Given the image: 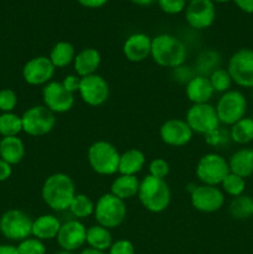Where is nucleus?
Masks as SVG:
<instances>
[{
  "label": "nucleus",
  "instance_id": "f257e3e1",
  "mask_svg": "<svg viewBox=\"0 0 253 254\" xmlns=\"http://www.w3.org/2000/svg\"><path fill=\"white\" fill-rule=\"evenodd\" d=\"M76 193L73 180L63 173H55L47 176L41 188L42 200L55 212L68 210Z\"/></svg>",
  "mask_w": 253,
  "mask_h": 254
},
{
  "label": "nucleus",
  "instance_id": "f03ea898",
  "mask_svg": "<svg viewBox=\"0 0 253 254\" xmlns=\"http://www.w3.org/2000/svg\"><path fill=\"white\" fill-rule=\"evenodd\" d=\"M150 57L158 66L176 68L183 66L188 57L186 45L171 34H159L151 40Z\"/></svg>",
  "mask_w": 253,
  "mask_h": 254
},
{
  "label": "nucleus",
  "instance_id": "7ed1b4c3",
  "mask_svg": "<svg viewBox=\"0 0 253 254\" xmlns=\"http://www.w3.org/2000/svg\"><path fill=\"white\" fill-rule=\"evenodd\" d=\"M136 196L141 206L153 213L163 212L171 202V191L166 181L150 175L140 181Z\"/></svg>",
  "mask_w": 253,
  "mask_h": 254
},
{
  "label": "nucleus",
  "instance_id": "20e7f679",
  "mask_svg": "<svg viewBox=\"0 0 253 254\" xmlns=\"http://www.w3.org/2000/svg\"><path fill=\"white\" fill-rule=\"evenodd\" d=\"M121 154L116 146L106 140H97L88 148L87 160L89 166L98 175L108 176L118 173Z\"/></svg>",
  "mask_w": 253,
  "mask_h": 254
},
{
  "label": "nucleus",
  "instance_id": "39448f33",
  "mask_svg": "<svg viewBox=\"0 0 253 254\" xmlns=\"http://www.w3.org/2000/svg\"><path fill=\"white\" fill-rule=\"evenodd\" d=\"M93 217L97 225L108 230L119 227L126 217V201L121 200L113 193H103L94 203Z\"/></svg>",
  "mask_w": 253,
  "mask_h": 254
},
{
  "label": "nucleus",
  "instance_id": "423d86ee",
  "mask_svg": "<svg viewBox=\"0 0 253 254\" xmlns=\"http://www.w3.org/2000/svg\"><path fill=\"white\" fill-rule=\"evenodd\" d=\"M215 108L220 124L231 127L246 117L247 99L241 91L230 89L218 98Z\"/></svg>",
  "mask_w": 253,
  "mask_h": 254
},
{
  "label": "nucleus",
  "instance_id": "0eeeda50",
  "mask_svg": "<svg viewBox=\"0 0 253 254\" xmlns=\"http://www.w3.org/2000/svg\"><path fill=\"white\" fill-rule=\"evenodd\" d=\"M196 178L201 184L218 186L230 174L228 161L217 153H207L200 158L195 168Z\"/></svg>",
  "mask_w": 253,
  "mask_h": 254
},
{
  "label": "nucleus",
  "instance_id": "6e6552de",
  "mask_svg": "<svg viewBox=\"0 0 253 254\" xmlns=\"http://www.w3.org/2000/svg\"><path fill=\"white\" fill-rule=\"evenodd\" d=\"M32 220L26 212L21 210L5 211L0 217V233L6 240L21 242L31 237Z\"/></svg>",
  "mask_w": 253,
  "mask_h": 254
},
{
  "label": "nucleus",
  "instance_id": "1a4fd4ad",
  "mask_svg": "<svg viewBox=\"0 0 253 254\" xmlns=\"http://www.w3.org/2000/svg\"><path fill=\"white\" fill-rule=\"evenodd\" d=\"M22 131L30 136H44L56 126V116L45 106H32L21 116Z\"/></svg>",
  "mask_w": 253,
  "mask_h": 254
},
{
  "label": "nucleus",
  "instance_id": "9d476101",
  "mask_svg": "<svg viewBox=\"0 0 253 254\" xmlns=\"http://www.w3.org/2000/svg\"><path fill=\"white\" fill-rule=\"evenodd\" d=\"M227 71L233 83L243 88H253V50L245 47L230 57Z\"/></svg>",
  "mask_w": 253,
  "mask_h": 254
},
{
  "label": "nucleus",
  "instance_id": "9b49d317",
  "mask_svg": "<svg viewBox=\"0 0 253 254\" xmlns=\"http://www.w3.org/2000/svg\"><path fill=\"white\" fill-rule=\"evenodd\" d=\"M186 123L196 134L206 135L220 127L216 108L210 103L192 104L186 112Z\"/></svg>",
  "mask_w": 253,
  "mask_h": 254
},
{
  "label": "nucleus",
  "instance_id": "f8f14e48",
  "mask_svg": "<svg viewBox=\"0 0 253 254\" xmlns=\"http://www.w3.org/2000/svg\"><path fill=\"white\" fill-rule=\"evenodd\" d=\"M191 206L198 212L213 213L220 211L225 205V193L217 186L196 185L190 193Z\"/></svg>",
  "mask_w": 253,
  "mask_h": 254
},
{
  "label": "nucleus",
  "instance_id": "ddd939ff",
  "mask_svg": "<svg viewBox=\"0 0 253 254\" xmlns=\"http://www.w3.org/2000/svg\"><path fill=\"white\" fill-rule=\"evenodd\" d=\"M78 94L89 107H101L109 98V84L101 74L82 77Z\"/></svg>",
  "mask_w": 253,
  "mask_h": 254
},
{
  "label": "nucleus",
  "instance_id": "4468645a",
  "mask_svg": "<svg viewBox=\"0 0 253 254\" xmlns=\"http://www.w3.org/2000/svg\"><path fill=\"white\" fill-rule=\"evenodd\" d=\"M42 101L52 113L61 114L71 111L74 104V94L67 91L61 82L51 81L42 88Z\"/></svg>",
  "mask_w": 253,
  "mask_h": 254
},
{
  "label": "nucleus",
  "instance_id": "2eb2a0df",
  "mask_svg": "<svg viewBox=\"0 0 253 254\" xmlns=\"http://www.w3.org/2000/svg\"><path fill=\"white\" fill-rule=\"evenodd\" d=\"M185 19L192 29H208L216 20L215 4L211 0H191L186 5Z\"/></svg>",
  "mask_w": 253,
  "mask_h": 254
},
{
  "label": "nucleus",
  "instance_id": "dca6fc26",
  "mask_svg": "<svg viewBox=\"0 0 253 254\" xmlns=\"http://www.w3.org/2000/svg\"><path fill=\"white\" fill-rule=\"evenodd\" d=\"M55 66L47 56L30 59L22 67V78L30 86H45L52 81Z\"/></svg>",
  "mask_w": 253,
  "mask_h": 254
},
{
  "label": "nucleus",
  "instance_id": "f3484780",
  "mask_svg": "<svg viewBox=\"0 0 253 254\" xmlns=\"http://www.w3.org/2000/svg\"><path fill=\"white\" fill-rule=\"evenodd\" d=\"M159 135L164 144L174 148H181L191 141L193 131L185 119L171 118L164 122L159 129Z\"/></svg>",
  "mask_w": 253,
  "mask_h": 254
},
{
  "label": "nucleus",
  "instance_id": "a211bd4d",
  "mask_svg": "<svg viewBox=\"0 0 253 254\" xmlns=\"http://www.w3.org/2000/svg\"><path fill=\"white\" fill-rule=\"evenodd\" d=\"M86 226L79 220H69L61 225L56 241L62 251L74 252L86 245Z\"/></svg>",
  "mask_w": 253,
  "mask_h": 254
},
{
  "label": "nucleus",
  "instance_id": "6ab92c4d",
  "mask_svg": "<svg viewBox=\"0 0 253 254\" xmlns=\"http://www.w3.org/2000/svg\"><path fill=\"white\" fill-rule=\"evenodd\" d=\"M151 37L144 32H135L126 37L123 44V55L128 61L139 64L151 54Z\"/></svg>",
  "mask_w": 253,
  "mask_h": 254
},
{
  "label": "nucleus",
  "instance_id": "aec40b11",
  "mask_svg": "<svg viewBox=\"0 0 253 254\" xmlns=\"http://www.w3.org/2000/svg\"><path fill=\"white\" fill-rule=\"evenodd\" d=\"M102 56L99 51L93 47H86L77 52L73 60V68L77 76L87 77L96 74L101 66Z\"/></svg>",
  "mask_w": 253,
  "mask_h": 254
},
{
  "label": "nucleus",
  "instance_id": "412c9836",
  "mask_svg": "<svg viewBox=\"0 0 253 254\" xmlns=\"http://www.w3.org/2000/svg\"><path fill=\"white\" fill-rule=\"evenodd\" d=\"M185 93L189 101L192 104H202L208 103L211 101L215 91H213L212 86H211L208 77L195 74L186 83Z\"/></svg>",
  "mask_w": 253,
  "mask_h": 254
},
{
  "label": "nucleus",
  "instance_id": "4be33fe9",
  "mask_svg": "<svg viewBox=\"0 0 253 254\" xmlns=\"http://www.w3.org/2000/svg\"><path fill=\"white\" fill-rule=\"evenodd\" d=\"M62 223L60 222L59 218L55 215L45 213V215L39 216L36 220L32 221V237L37 238L40 241H50L57 237L60 228Z\"/></svg>",
  "mask_w": 253,
  "mask_h": 254
},
{
  "label": "nucleus",
  "instance_id": "5701e85b",
  "mask_svg": "<svg viewBox=\"0 0 253 254\" xmlns=\"http://www.w3.org/2000/svg\"><path fill=\"white\" fill-rule=\"evenodd\" d=\"M230 173L246 179L253 175V149L242 148L231 155L228 159Z\"/></svg>",
  "mask_w": 253,
  "mask_h": 254
},
{
  "label": "nucleus",
  "instance_id": "b1692460",
  "mask_svg": "<svg viewBox=\"0 0 253 254\" xmlns=\"http://www.w3.org/2000/svg\"><path fill=\"white\" fill-rule=\"evenodd\" d=\"M25 145L19 136H5L0 140V159L16 165L24 159Z\"/></svg>",
  "mask_w": 253,
  "mask_h": 254
},
{
  "label": "nucleus",
  "instance_id": "393cba45",
  "mask_svg": "<svg viewBox=\"0 0 253 254\" xmlns=\"http://www.w3.org/2000/svg\"><path fill=\"white\" fill-rule=\"evenodd\" d=\"M140 181L135 175H121L119 174L111 185V193L121 200L126 201L138 195Z\"/></svg>",
  "mask_w": 253,
  "mask_h": 254
},
{
  "label": "nucleus",
  "instance_id": "a878e982",
  "mask_svg": "<svg viewBox=\"0 0 253 254\" xmlns=\"http://www.w3.org/2000/svg\"><path fill=\"white\" fill-rule=\"evenodd\" d=\"M145 165V155L139 149L133 148L121 154L118 173L121 175H135L143 170Z\"/></svg>",
  "mask_w": 253,
  "mask_h": 254
},
{
  "label": "nucleus",
  "instance_id": "bb28decb",
  "mask_svg": "<svg viewBox=\"0 0 253 254\" xmlns=\"http://www.w3.org/2000/svg\"><path fill=\"white\" fill-rule=\"evenodd\" d=\"M74 57H76V50L73 45L68 41H59L50 51L49 59L55 68H64L68 64H73Z\"/></svg>",
  "mask_w": 253,
  "mask_h": 254
},
{
  "label": "nucleus",
  "instance_id": "cd10ccee",
  "mask_svg": "<svg viewBox=\"0 0 253 254\" xmlns=\"http://www.w3.org/2000/svg\"><path fill=\"white\" fill-rule=\"evenodd\" d=\"M86 243L88 245L89 248L107 252L111 248L112 243H113L111 230L102 227L99 225L91 226V227L87 228Z\"/></svg>",
  "mask_w": 253,
  "mask_h": 254
},
{
  "label": "nucleus",
  "instance_id": "c85d7f7f",
  "mask_svg": "<svg viewBox=\"0 0 253 254\" xmlns=\"http://www.w3.org/2000/svg\"><path fill=\"white\" fill-rule=\"evenodd\" d=\"M231 140L240 145H246L253 141V119L252 117H245L237 123L231 126Z\"/></svg>",
  "mask_w": 253,
  "mask_h": 254
},
{
  "label": "nucleus",
  "instance_id": "c756f323",
  "mask_svg": "<svg viewBox=\"0 0 253 254\" xmlns=\"http://www.w3.org/2000/svg\"><path fill=\"white\" fill-rule=\"evenodd\" d=\"M228 212L231 217L235 220H248L253 216V197L248 195H241L237 197H233L228 206Z\"/></svg>",
  "mask_w": 253,
  "mask_h": 254
},
{
  "label": "nucleus",
  "instance_id": "7c9ffc66",
  "mask_svg": "<svg viewBox=\"0 0 253 254\" xmlns=\"http://www.w3.org/2000/svg\"><path fill=\"white\" fill-rule=\"evenodd\" d=\"M68 210L74 220H83L89 216H93L94 202L84 193H76Z\"/></svg>",
  "mask_w": 253,
  "mask_h": 254
},
{
  "label": "nucleus",
  "instance_id": "2f4dec72",
  "mask_svg": "<svg viewBox=\"0 0 253 254\" xmlns=\"http://www.w3.org/2000/svg\"><path fill=\"white\" fill-rule=\"evenodd\" d=\"M22 131L21 116H17L14 112L0 114V135L17 136Z\"/></svg>",
  "mask_w": 253,
  "mask_h": 254
},
{
  "label": "nucleus",
  "instance_id": "473e14b6",
  "mask_svg": "<svg viewBox=\"0 0 253 254\" xmlns=\"http://www.w3.org/2000/svg\"><path fill=\"white\" fill-rule=\"evenodd\" d=\"M221 190L223 191V193H227L228 196H232V197L243 195L246 190V179L230 173L221 183Z\"/></svg>",
  "mask_w": 253,
  "mask_h": 254
},
{
  "label": "nucleus",
  "instance_id": "72a5a7b5",
  "mask_svg": "<svg viewBox=\"0 0 253 254\" xmlns=\"http://www.w3.org/2000/svg\"><path fill=\"white\" fill-rule=\"evenodd\" d=\"M220 62V56L216 51L208 50V51H203L202 54L198 56L197 62H196V68H197L198 74L200 76H206V73H210L218 68L217 64Z\"/></svg>",
  "mask_w": 253,
  "mask_h": 254
},
{
  "label": "nucleus",
  "instance_id": "f704fd0d",
  "mask_svg": "<svg viewBox=\"0 0 253 254\" xmlns=\"http://www.w3.org/2000/svg\"><path fill=\"white\" fill-rule=\"evenodd\" d=\"M208 79H210L213 91L218 92V93H225V92L230 91L231 86L233 83L227 68H220V67L216 68L213 72H211Z\"/></svg>",
  "mask_w": 253,
  "mask_h": 254
},
{
  "label": "nucleus",
  "instance_id": "c9c22d12",
  "mask_svg": "<svg viewBox=\"0 0 253 254\" xmlns=\"http://www.w3.org/2000/svg\"><path fill=\"white\" fill-rule=\"evenodd\" d=\"M203 136H205L206 144L216 149H223L230 144V141H232L231 140L230 130L221 128V127L213 129V130H211L210 133H207Z\"/></svg>",
  "mask_w": 253,
  "mask_h": 254
},
{
  "label": "nucleus",
  "instance_id": "e433bc0d",
  "mask_svg": "<svg viewBox=\"0 0 253 254\" xmlns=\"http://www.w3.org/2000/svg\"><path fill=\"white\" fill-rule=\"evenodd\" d=\"M20 254H46V246L42 241L35 237H29L19 242L16 246Z\"/></svg>",
  "mask_w": 253,
  "mask_h": 254
},
{
  "label": "nucleus",
  "instance_id": "4c0bfd02",
  "mask_svg": "<svg viewBox=\"0 0 253 254\" xmlns=\"http://www.w3.org/2000/svg\"><path fill=\"white\" fill-rule=\"evenodd\" d=\"M170 173V165L163 158H155L149 163V175L165 180Z\"/></svg>",
  "mask_w": 253,
  "mask_h": 254
},
{
  "label": "nucleus",
  "instance_id": "58836bf2",
  "mask_svg": "<svg viewBox=\"0 0 253 254\" xmlns=\"http://www.w3.org/2000/svg\"><path fill=\"white\" fill-rule=\"evenodd\" d=\"M17 106V96L12 89L4 88L0 89V112L9 113Z\"/></svg>",
  "mask_w": 253,
  "mask_h": 254
},
{
  "label": "nucleus",
  "instance_id": "ea45409f",
  "mask_svg": "<svg viewBox=\"0 0 253 254\" xmlns=\"http://www.w3.org/2000/svg\"><path fill=\"white\" fill-rule=\"evenodd\" d=\"M159 7L168 15H176L185 11L188 1L186 0H156Z\"/></svg>",
  "mask_w": 253,
  "mask_h": 254
},
{
  "label": "nucleus",
  "instance_id": "a19ab883",
  "mask_svg": "<svg viewBox=\"0 0 253 254\" xmlns=\"http://www.w3.org/2000/svg\"><path fill=\"white\" fill-rule=\"evenodd\" d=\"M108 254H135L134 245L128 240H118L112 243Z\"/></svg>",
  "mask_w": 253,
  "mask_h": 254
},
{
  "label": "nucleus",
  "instance_id": "79ce46f5",
  "mask_svg": "<svg viewBox=\"0 0 253 254\" xmlns=\"http://www.w3.org/2000/svg\"><path fill=\"white\" fill-rule=\"evenodd\" d=\"M61 83H62V86L67 89V91L74 94L76 92H78V89H79V84H81V77L77 76L76 73L67 74V76L63 77V79H62Z\"/></svg>",
  "mask_w": 253,
  "mask_h": 254
},
{
  "label": "nucleus",
  "instance_id": "37998d69",
  "mask_svg": "<svg viewBox=\"0 0 253 254\" xmlns=\"http://www.w3.org/2000/svg\"><path fill=\"white\" fill-rule=\"evenodd\" d=\"M193 76H195V74L192 73L190 67L188 66L185 67L183 64V66H179L176 67V68H174V77H175V79H178L179 82H181V83H188Z\"/></svg>",
  "mask_w": 253,
  "mask_h": 254
},
{
  "label": "nucleus",
  "instance_id": "c03bdc74",
  "mask_svg": "<svg viewBox=\"0 0 253 254\" xmlns=\"http://www.w3.org/2000/svg\"><path fill=\"white\" fill-rule=\"evenodd\" d=\"M12 174V165L0 159V183L9 180Z\"/></svg>",
  "mask_w": 253,
  "mask_h": 254
},
{
  "label": "nucleus",
  "instance_id": "a18cd8bd",
  "mask_svg": "<svg viewBox=\"0 0 253 254\" xmlns=\"http://www.w3.org/2000/svg\"><path fill=\"white\" fill-rule=\"evenodd\" d=\"M81 6L87 7V9H99L104 6L109 0H76Z\"/></svg>",
  "mask_w": 253,
  "mask_h": 254
},
{
  "label": "nucleus",
  "instance_id": "49530a36",
  "mask_svg": "<svg viewBox=\"0 0 253 254\" xmlns=\"http://www.w3.org/2000/svg\"><path fill=\"white\" fill-rule=\"evenodd\" d=\"M238 9L247 14H253V0H233Z\"/></svg>",
  "mask_w": 253,
  "mask_h": 254
},
{
  "label": "nucleus",
  "instance_id": "de8ad7c7",
  "mask_svg": "<svg viewBox=\"0 0 253 254\" xmlns=\"http://www.w3.org/2000/svg\"><path fill=\"white\" fill-rule=\"evenodd\" d=\"M0 254H20L16 246L0 245Z\"/></svg>",
  "mask_w": 253,
  "mask_h": 254
},
{
  "label": "nucleus",
  "instance_id": "09e8293b",
  "mask_svg": "<svg viewBox=\"0 0 253 254\" xmlns=\"http://www.w3.org/2000/svg\"><path fill=\"white\" fill-rule=\"evenodd\" d=\"M129 1L138 5V6H150L154 2H156V0H129Z\"/></svg>",
  "mask_w": 253,
  "mask_h": 254
},
{
  "label": "nucleus",
  "instance_id": "8fccbe9b",
  "mask_svg": "<svg viewBox=\"0 0 253 254\" xmlns=\"http://www.w3.org/2000/svg\"><path fill=\"white\" fill-rule=\"evenodd\" d=\"M79 254H108L107 252H102V251H97V250H93V248H84L83 251H81V253Z\"/></svg>",
  "mask_w": 253,
  "mask_h": 254
},
{
  "label": "nucleus",
  "instance_id": "3c124183",
  "mask_svg": "<svg viewBox=\"0 0 253 254\" xmlns=\"http://www.w3.org/2000/svg\"><path fill=\"white\" fill-rule=\"evenodd\" d=\"M211 1H212L213 4H216V2H218V4H223V2H228L231 1V0H211Z\"/></svg>",
  "mask_w": 253,
  "mask_h": 254
},
{
  "label": "nucleus",
  "instance_id": "603ef678",
  "mask_svg": "<svg viewBox=\"0 0 253 254\" xmlns=\"http://www.w3.org/2000/svg\"><path fill=\"white\" fill-rule=\"evenodd\" d=\"M55 254H73V252H67V251H60V252L55 253Z\"/></svg>",
  "mask_w": 253,
  "mask_h": 254
},
{
  "label": "nucleus",
  "instance_id": "864d4df0",
  "mask_svg": "<svg viewBox=\"0 0 253 254\" xmlns=\"http://www.w3.org/2000/svg\"><path fill=\"white\" fill-rule=\"evenodd\" d=\"M186 1H191V0H186Z\"/></svg>",
  "mask_w": 253,
  "mask_h": 254
},
{
  "label": "nucleus",
  "instance_id": "5fc2aeb1",
  "mask_svg": "<svg viewBox=\"0 0 253 254\" xmlns=\"http://www.w3.org/2000/svg\"><path fill=\"white\" fill-rule=\"evenodd\" d=\"M252 119H253V116H252Z\"/></svg>",
  "mask_w": 253,
  "mask_h": 254
}]
</instances>
